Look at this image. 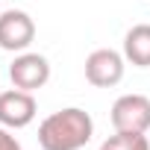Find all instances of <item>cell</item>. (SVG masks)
<instances>
[{
	"label": "cell",
	"mask_w": 150,
	"mask_h": 150,
	"mask_svg": "<svg viewBox=\"0 0 150 150\" xmlns=\"http://www.w3.org/2000/svg\"><path fill=\"white\" fill-rule=\"evenodd\" d=\"M35 97L33 91H21V88H9L0 91V124L9 129H24L35 121Z\"/></svg>",
	"instance_id": "cell-6"
},
{
	"label": "cell",
	"mask_w": 150,
	"mask_h": 150,
	"mask_svg": "<svg viewBox=\"0 0 150 150\" xmlns=\"http://www.w3.org/2000/svg\"><path fill=\"white\" fill-rule=\"evenodd\" d=\"M9 80L21 91H38L50 80V62L41 53H18L15 62L9 65Z\"/></svg>",
	"instance_id": "cell-3"
},
{
	"label": "cell",
	"mask_w": 150,
	"mask_h": 150,
	"mask_svg": "<svg viewBox=\"0 0 150 150\" xmlns=\"http://www.w3.org/2000/svg\"><path fill=\"white\" fill-rule=\"evenodd\" d=\"M35 38V24L21 9L0 12V47L9 53H24Z\"/></svg>",
	"instance_id": "cell-5"
},
{
	"label": "cell",
	"mask_w": 150,
	"mask_h": 150,
	"mask_svg": "<svg viewBox=\"0 0 150 150\" xmlns=\"http://www.w3.org/2000/svg\"><path fill=\"white\" fill-rule=\"evenodd\" d=\"M94 135V121L86 109L68 106L47 115L38 124V144L41 150H83Z\"/></svg>",
	"instance_id": "cell-1"
},
{
	"label": "cell",
	"mask_w": 150,
	"mask_h": 150,
	"mask_svg": "<svg viewBox=\"0 0 150 150\" xmlns=\"http://www.w3.org/2000/svg\"><path fill=\"white\" fill-rule=\"evenodd\" d=\"M100 150H109V147H106V144H103V147H100Z\"/></svg>",
	"instance_id": "cell-10"
},
{
	"label": "cell",
	"mask_w": 150,
	"mask_h": 150,
	"mask_svg": "<svg viewBox=\"0 0 150 150\" xmlns=\"http://www.w3.org/2000/svg\"><path fill=\"white\" fill-rule=\"evenodd\" d=\"M124 56L112 47H100L86 59V80L97 88H112L124 80Z\"/></svg>",
	"instance_id": "cell-4"
},
{
	"label": "cell",
	"mask_w": 150,
	"mask_h": 150,
	"mask_svg": "<svg viewBox=\"0 0 150 150\" xmlns=\"http://www.w3.org/2000/svg\"><path fill=\"white\" fill-rule=\"evenodd\" d=\"M124 59L135 68H150V24H135L124 35Z\"/></svg>",
	"instance_id": "cell-7"
},
{
	"label": "cell",
	"mask_w": 150,
	"mask_h": 150,
	"mask_svg": "<svg viewBox=\"0 0 150 150\" xmlns=\"http://www.w3.org/2000/svg\"><path fill=\"white\" fill-rule=\"evenodd\" d=\"M103 144L109 150H150V141L144 132H118L115 129V135H109Z\"/></svg>",
	"instance_id": "cell-8"
},
{
	"label": "cell",
	"mask_w": 150,
	"mask_h": 150,
	"mask_svg": "<svg viewBox=\"0 0 150 150\" xmlns=\"http://www.w3.org/2000/svg\"><path fill=\"white\" fill-rule=\"evenodd\" d=\"M112 127L118 132H147L150 129V97L124 94L112 103Z\"/></svg>",
	"instance_id": "cell-2"
},
{
	"label": "cell",
	"mask_w": 150,
	"mask_h": 150,
	"mask_svg": "<svg viewBox=\"0 0 150 150\" xmlns=\"http://www.w3.org/2000/svg\"><path fill=\"white\" fill-rule=\"evenodd\" d=\"M0 150H24L21 147V141L9 132V127H3L0 124Z\"/></svg>",
	"instance_id": "cell-9"
}]
</instances>
